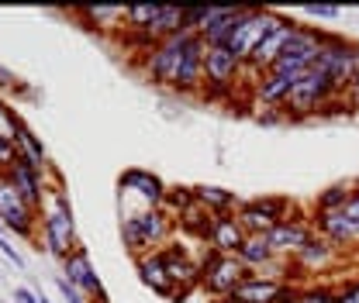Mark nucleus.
Returning a JSON list of instances; mask_svg holds the SVG:
<instances>
[{
  "label": "nucleus",
  "mask_w": 359,
  "mask_h": 303,
  "mask_svg": "<svg viewBox=\"0 0 359 303\" xmlns=\"http://www.w3.org/2000/svg\"><path fill=\"white\" fill-rule=\"evenodd\" d=\"M183 28H187V7H159L145 38L156 45L163 38H170V35H177V31H183Z\"/></svg>",
  "instance_id": "obj_24"
},
{
  "label": "nucleus",
  "mask_w": 359,
  "mask_h": 303,
  "mask_svg": "<svg viewBox=\"0 0 359 303\" xmlns=\"http://www.w3.org/2000/svg\"><path fill=\"white\" fill-rule=\"evenodd\" d=\"M242 69H245V62L228 45L204 52V87H211V90L235 87V80H242Z\"/></svg>",
  "instance_id": "obj_11"
},
{
  "label": "nucleus",
  "mask_w": 359,
  "mask_h": 303,
  "mask_svg": "<svg viewBox=\"0 0 359 303\" xmlns=\"http://www.w3.org/2000/svg\"><path fill=\"white\" fill-rule=\"evenodd\" d=\"M14 162H18V145H14V141H4V138H0V166H4V173H7V169H11Z\"/></svg>",
  "instance_id": "obj_36"
},
{
  "label": "nucleus",
  "mask_w": 359,
  "mask_h": 303,
  "mask_svg": "<svg viewBox=\"0 0 359 303\" xmlns=\"http://www.w3.org/2000/svg\"><path fill=\"white\" fill-rule=\"evenodd\" d=\"M211 303H238V300H231V297H224V300H211Z\"/></svg>",
  "instance_id": "obj_41"
},
{
  "label": "nucleus",
  "mask_w": 359,
  "mask_h": 303,
  "mask_svg": "<svg viewBox=\"0 0 359 303\" xmlns=\"http://www.w3.org/2000/svg\"><path fill=\"white\" fill-rule=\"evenodd\" d=\"M238 259H242V265H245L249 272H256L259 265H266L269 259H276V252H273L266 234H249V238L242 241V248H238Z\"/></svg>",
  "instance_id": "obj_27"
},
{
  "label": "nucleus",
  "mask_w": 359,
  "mask_h": 303,
  "mask_svg": "<svg viewBox=\"0 0 359 303\" xmlns=\"http://www.w3.org/2000/svg\"><path fill=\"white\" fill-rule=\"evenodd\" d=\"M297 80H301V76L266 73V76L259 80V87H256V100H259L263 107H280V111H283V104H287V97H290V90H294Z\"/></svg>",
  "instance_id": "obj_21"
},
{
  "label": "nucleus",
  "mask_w": 359,
  "mask_h": 303,
  "mask_svg": "<svg viewBox=\"0 0 359 303\" xmlns=\"http://www.w3.org/2000/svg\"><path fill=\"white\" fill-rule=\"evenodd\" d=\"M211 224H215V214H211L208 207H201V204L187 207V211L177 217L180 231H183L187 238H197V241H208V238H211Z\"/></svg>",
  "instance_id": "obj_26"
},
{
  "label": "nucleus",
  "mask_w": 359,
  "mask_h": 303,
  "mask_svg": "<svg viewBox=\"0 0 359 303\" xmlns=\"http://www.w3.org/2000/svg\"><path fill=\"white\" fill-rule=\"evenodd\" d=\"M356 76H359V42H356Z\"/></svg>",
  "instance_id": "obj_42"
},
{
  "label": "nucleus",
  "mask_w": 359,
  "mask_h": 303,
  "mask_svg": "<svg viewBox=\"0 0 359 303\" xmlns=\"http://www.w3.org/2000/svg\"><path fill=\"white\" fill-rule=\"evenodd\" d=\"M21 128H25V121H21V118H18V111L0 97V138H4V141H14Z\"/></svg>",
  "instance_id": "obj_32"
},
{
  "label": "nucleus",
  "mask_w": 359,
  "mask_h": 303,
  "mask_svg": "<svg viewBox=\"0 0 359 303\" xmlns=\"http://www.w3.org/2000/svg\"><path fill=\"white\" fill-rule=\"evenodd\" d=\"M314 231H318L325 241H332L335 248H339V245L346 248V245H356L359 241V224L349 220L342 211H335V214H314Z\"/></svg>",
  "instance_id": "obj_18"
},
{
  "label": "nucleus",
  "mask_w": 359,
  "mask_h": 303,
  "mask_svg": "<svg viewBox=\"0 0 359 303\" xmlns=\"http://www.w3.org/2000/svg\"><path fill=\"white\" fill-rule=\"evenodd\" d=\"M346 104H349V107H359V76L349 83V90H346Z\"/></svg>",
  "instance_id": "obj_39"
},
{
  "label": "nucleus",
  "mask_w": 359,
  "mask_h": 303,
  "mask_svg": "<svg viewBox=\"0 0 359 303\" xmlns=\"http://www.w3.org/2000/svg\"><path fill=\"white\" fill-rule=\"evenodd\" d=\"M0 176H4V166H0Z\"/></svg>",
  "instance_id": "obj_43"
},
{
  "label": "nucleus",
  "mask_w": 359,
  "mask_h": 303,
  "mask_svg": "<svg viewBox=\"0 0 359 303\" xmlns=\"http://www.w3.org/2000/svg\"><path fill=\"white\" fill-rule=\"evenodd\" d=\"M163 259H166V272H170V283L177 290V300L190 297L197 286H201V262L190 259V252L183 245H170V248H159Z\"/></svg>",
  "instance_id": "obj_12"
},
{
  "label": "nucleus",
  "mask_w": 359,
  "mask_h": 303,
  "mask_svg": "<svg viewBox=\"0 0 359 303\" xmlns=\"http://www.w3.org/2000/svg\"><path fill=\"white\" fill-rule=\"evenodd\" d=\"M197 38H201L197 31L183 28L177 35H170V38L152 45L149 55H145V73H149V80H156V83H163V87H173L180 66H183V59H187V48L197 42Z\"/></svg>",
  "instance_id": "obj_4"
},
{
  "label": "nucleus",
  "mask_w": 359,
  "mask_h": 303,
  "mask_svg": "<svg viewBox=\"0 0 359 303\" xmlns=\"http://www.w3.org/2000/svg\"><path fill=\"white\" fill-rule=\"evenodd\" d=\"M297 303H335V290L332 286H301Z\"/></svg>",
  "instance_id": "obj_33"
},
{
  "label": "nucleus",
  "mask_w": 359,
  "mask_h": 303,
  "mask_svg": "<svg viewBox=\"0 0 359 303\" xmlns=\"http://www.w3.org/2000/svg\"><path fill=\"white\" fill-rule=\"evenodd\" d=\"M283 290H287V283L249 276V279H245V283H242V286L231 293V300H238V303H280Z\"/></svg>",
  "instance_id": "obj_20"
},
{
  "label": "nucleus",
  "mask_w": 359,
  "mask_h": 303,
  "mask_svg": "<svg viewBox=\"0 0 359 303\" xmlns=\"http://www.w3.org/2000/svg\"><path fill=\"white\" fill-rule=\"evenodd\" d=\"M332 31L325 28H314V24H297L290 42L283 48L280 62L269 69V73H287V76H304L308 69L318 66V55H321V45L328 42Z\"/></svg>",
  "instance_id": "obj_3"
},
{
  "label": "nucleus",
  "mask_w": 359,
  "mask_h": 303,
  "mask_svg": "<svg viewBox=\"0 0 359 303\" xmlns=\"http://www.w3.org/2000/svg\"><path fill=\"white\" fill-rule=\"evenodd\" d=\"M135 269H138V279H142L152 293H159V297H166V300H177V290H173V283H170V272H166L163 252L138 255V259H135Z\"/></svg>",
  "instance_id": "obj_16"
},
{
  "label": "nucleus",
  "mask_w": 359,
  "mask_h": 303,
  "mask_svg": "<svg viewBox=\"0 0 359 303\" xmlns=\"http://www.w3.org/2000/svg\"><path fill=\"white\" fill-rule=\"evenodd\" d=\"M314 69H321L332 80V87L346 97L349 83L356 80V42H349L346 35H335L332 31L328 42L321 45V55H318V66Z\"/></svg>",
  "instance_id": "obj_8"
},
{
  "label": "nucleus",
  "mask_w": 359,
  "mask_h": 303,
  "mask_svg": "<svg viewBox=\"0 0 359 303\" xmlns=\"http://www.w3.org/2000/svg\"><path fill=\"white\" fill-rule=\"evenodd\" d=\"M14 145H18V159H21V162H28V166H32V169H39V173H48V155H45L42 138L28 128V125L18 131Z\"/></svg>",
  "instance_id": "obj_23"
},
{
  "label": "nucleus",
  "mask_w": 359,
  "mask_h": 303,
  "mask_svg": "<svg viewBox=\"0 0 359 303\" xmlns=\"http://www.w3.org/2000/svg\"><path fill=\"white\" fill-rule=\"evenodd\" d=\"M4 176L14 183V190L21 193V200H25V204H28L35 214H42V204H45V197H48V190H45V179H42L45 173L32 169L28 162H21V159H18V162H14V166H11V169H7Z\"/></svg>",
  "instance_id": "obj_14"
},
{
  "label": "nucleus",
  "mask_w": 359,
  "mask_h": 303,
  "mask_svg": "<svg viewBox=\"0 0 359 303\" xmlns=\"http://www.w3.org/2000/svg\"><path fill=\"white\" fill-rule=\"evenodd\" d=\"M249 276H252V272L242 265L238 255H222V252H211V248H208V255L201 259V290L211 293L215 300L231 297Z\"/></svg>",
  "instance_id": "obj_5"
},
{
  "label": "nucleus",
  "mask_w": 359,
  "mask_h": 303,
  "mask_svg": "<svg viewBox=\"0 0 359 303\" xmlns=\"http://www.w3.org/2000/svg\"><path fill=\"white\" fill-rule=\"evenodd\" d=\"M62 276H66L76 290H83L87 297H97V303H107V293H104V286H100V279H97V272H93V265H90V255L83 245L62 262Z\"/></svg>",
  "instance_id": "obj_15"
},
{
  "label": "nucleus",
  "mask_w": 359,
  "mask_h": 303,
  "mask_svg": "<svg viewBox=\"0 0 359 303\" xmlns=\"http://www.w3.org/2000/svg\"><path fill=\"white\" fill-rule=\"evenodd\" d=\"M290 17H283V14H276V10H259V7H245L242 10V17H238V28H235V38H231V52L242 59V62H249L252 59V52L263 45V38H269L276 28H283Z\"/></svg>",
  "instance_id": "obj_6"
},
{
  "label": "nucleus",
  "mask_w": 359,
  "mask_h": 303,
  "mask_svg": "<svg viewBox=\"0 0 359 303\" xmlns=\"http://www.w3.org/2000/svg\"><path fill=\"white\" fill-rule=\"evenodd\" d=\"M314 220H308V217H290V220H280L273 231H269V245H273V252L276 255H283V259H294L304 245H311L314 241Z\"/></svg>",
  "instance_id": "obj_10"
},
{
  "label": "nucleus",
  "mask_w": 359,
  "mask_h": 303,
  "mask_svg": "<svg viewBox=\"0 0 359 303\" xmlns=\"http://www.w3.org/2000/svg\"><path fill=\"white\" fill-rule=\"evenodd\" d=\"M156 3H138V7H128V14H125V28L128 31H142V38L149 35V28H152V21H156Z\"/></svg>",
  "instance_id": "obj_31"
},
{
  "label": "nucleus",
  "mask_w": 359,
  "mask_h": 303,
  "mask_svg": "<svg viewBox=\"0 0 359 303\" xmlns=\"http://www.w3.org/2000/svg\"><path fill=\"white\" fill-rule=\"evenodd\" d=\"M14 83H18V80H14V73H11L7 66H0V90H11Z\"/></svg>",
  "instance_id": "obj_40"
},
{
  "label": "nucleus",
  "mask_w": 359,
  "mask_h": 303,
  "mask_svg": "<svg viewBox=\"0 0 359 303\" xmlns=\"http://www.w3.org/2000/svg\"><path fill=\"white\" fill-rule=\"evenodd\" d=\"M194 197H197V204L201 207H208L211 214L218 217V214H235V207L242 204L231 190H224V186H194Z\"/></svg>",
  "instance_id": "obj_25"
},
{
  "label": "nucleus",
  "mask_w": 359,
  "mask_h": 303,
  "mask_svg": "<svg viewBox=\"0 0 359 303\" xmlns=\"http://www.w3.org/2000/svg\"><path fill=\"white\" fill-rule=\"evenodd\" d=\"M83 21H90V28H100V31H107V28H118V24H125V14H128V7H80L76 10Z\"/></svg>",
  "instance_id": "obj_29"
},
{
  "label": "nucleus",
  "mask_w": 359,
  "mask_h": 303,
  "mask_svg": "<svg viewBox=\"0 0 359 303\" xmlns=\"http://www.w3.org/2000/svg\"><path fill=\"white\" fill-rule=\"evenodd\" d=\"M197 204V197H194V186H170L166 190V200H163V211L177 220L187 207H194Z\"/></svg>",
  "instance_id": "obj_30"
},
{
  "label": "nucleus",
  "mask_w": 359,
  "mask_h": 303,
  "mask_svg": "<svg viewBox=\"0 0 359 303\" xmlns=\"http://www.w3.org/2000/svg\"><path fill=\"white\" fill-rule=\"evenodd\" d=\"M55 286H59L62 300H69V303H90L87 293H83V290H76V286H73V283H69L66 276H59V279H55Z\"/></svg>",
  "instance_id": "obj_34"
},
{
  "label": "nucleus",
  "mask_w": 359,
  "mask_h": 303,
  "mask_svg": "<svg viewBox=\"0 0 359 303\" xmlns=\"http://www.w3.org/2000/svg\"><path fill=\"white\" fill-rule=\"evenodd\" d=\"M342 14V7H332V3H311L308 7V17H325V21H332V17H339Z\"/></svg>",
  "instance_id": "obj_37"
},
{
  "label": "nucleus",
  "mask_w": 359,
  "mask_h": 303,
  "mask_svg": "<svg viewBox=\"0 0 359 303\" xmlns=\"http://www.w3.org/2000/svg\"><path fill=\"white\" fill-rule=\"evenodd\" d=\"M335 262V245L325 241L321 234H314L311 245H304L297 255H294V269H304V272H321Z\"/></svg>",
  "instance_id": "obj_22"
},
{
  "label": "nucleus",
  "mask_w": 359,
  "mask_h": 303,
  "mask_svg": "<svg viewBox=\"0 0 359 303\" xmlns=\"http://www.w3.org/2000/svg\"><path fill=\"white\" fill-rule=\"evenodd\" d=\"M118 186H121L125 193L142 197V204H145V207H163L166 190H170L159 176L149 173V169H125V173L118 176Z\"/></svg>",
  "instance_id": "obj_13"
},
{
  "label": "nucleus",
  "mask_w": 359,
  "mask_h": 303,
  "mask_svg": "<svg viewBox=\"0 0 359 303\" xmlns=\"http://www.w3.org/2000/svg\"><path fill=\"white\" fill-rule=\"evenodd\" d=\"M204 52H208V45L201 42V38L187 48V59L180 66L173 90H180V93H197V90L204 87Z\"/></svg>",
  "instance_id": "obj_19"
},
{
  "label": "nucleus",
  "mask_w": 359,
  "mask_h": 303,
  "mask_svg": "<svg viewBox=\"0 0 359 303\" xmlns=\"http://www.w3.org/2000/svg\"><path fill=\"white\" fill-rule=\"evenodd\" d=\"M353 190H356V183H335V186L321 190L318 200H314V214H335V211H342L353 200Z\"/></svg>",
  "instance_id": "obj_28"
},
{
  "label": "nucleus",
  "mask_w": 359,
  "mask_h": 303,
  "mask_svg": "<svg viewBox=\"0 0 359 303\" xmlns=\"http://www.w3.org/2000/svg\"><path fill=\"white\" fill-rule=\"evenodd\" d=\"M39 220H42V217L21 200V193L14 190V183H11L7 176H0V227L11 231V234H18V238L35 241V248L42 252V241H39Z\"/></svg>",
  "instance_id": "obj_7"
},
{
  "label": "nucleus",
  "mask_w": 359,
  "mask_h": 303,
  "mask_svg": "<svg viewBox=\"0 0 359 303\" xmlns=\"http://www.w3.org/2000/svg\"><path fill=\"white\" fill-rule=\"evenodd\" d=\"M0 255H4V259H11L14 262V269H21V272H25V255L7 241V231H4V227H0Z\"/></svg>",
  "instance_id": "obj_35"
},
{
  "label": "nucleus",
  "mask_w": 359,
  "mask_h": 303,
  "mask_svg": "<svg viewBox=\"0 0 359 303\" xmlns=\"http://www.w3.org/2000/svg\"><path fill=\"white\" fill-rule=\"evenodd\" d=\"M173 231H177V220L163 207H145L121 220V238H125V248L132 252V259L159 252V245H166L173 238Z\"/></svg>",
  "instance_id": "obj_1"
},
{
  "label": "nucleus",
  "mask_w": 359,
  "mask_h": 303,
  "mask_svg": "<svg viewBox=\"0 0 359 303\" xmlns=\"http://www.w3.org/2000/svg\"><path fill=\"white\" fill-rule=\"evenodd\" d=\"M342 214L349 217V220H356V224H359V183H356V190H353V200H349V204L342 207Z\"/></svg>",
  "instance_id": "obj_38"
},
{
  "label": "nucleus",
  "mask_w": 359,
  "mask_h": 303,
  "mask_svg": "<svg viewBox=\"0 0 359 303\" xmlns=\"http://www.w3.org/2000/svg\"><path fill=\"white\" fill-rule=\"evenodd\" d=\"M245 227L238 224L235 214H218L211 224V238H208V248L211 252H222V255H238L242 241H245Z\"/></svg>",
  "instance_id": "obj_17"
},
{
  "label": "nucleus",
  "mask_w": 359,
  "mask_h": 303,
  "mask_svg": "<svg viewBox=\"0 0 359 303\" xmlns=\"http://www.w3.org/2000/svg\"><path fill=\"white\" fill-rule=\"evenodd\" d=\"M42 238H45V252H48V255H55L59 262L69 259V255L80 248L73 211L45 207V214H42Z\"/></svg>",
  "instance_id": "obj_9"
},
{
  "label": "nucleus",
  "mask_w": 359,
  "mask_h": 303,
  "mask_svg": "<svg viewBox=\"0 0 359 303\" xmlns=\"http://www.w3.org/2000/svg\"><path fill=\"white\" fill-rule=\"evenodd\" d=\"M339 97H342V93L332 87V80H328L321 69H308V73L294 83V90H290V97H287V104H283V114L294 118V121H301V118L321 114V107H332Z\"/></svg>",
  "instance_id": "obj_2"
}]
</instances>
